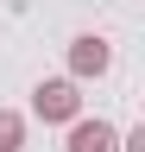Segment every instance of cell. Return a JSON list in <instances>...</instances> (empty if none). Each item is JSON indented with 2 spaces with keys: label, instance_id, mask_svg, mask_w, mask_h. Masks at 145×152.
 <instances>
[{
  "label": "cell",
  "instance_id": "cell-2",
  "mask_svg": "<svg viewBox=\"0 0 145 152\" xmlns=\"http://www.w3.org/2000/svg\"><path fill=\"white\" fill-rule=\"evenodd\" d=\"M107 64H114V45L95 32H82V38H69V76H107Z\"/></svg>",
  "mask_w": 145,
  "mask_h": 152
},
{
  "label": "cell",
  "instance_id": "cell-3",
  "mask_svg": "<svg viewBox=\"0 0 145 152\" xmlns=\"http://www.w3.org/2000/svg\"><path fill=\"white\" fill-rule=\"evenodd\" d=\"M63 152H120V133L107 127V121H82V114H76V121H69V146H63Z\"/></svg>",
  "mask_w": 145,
  "mask_h": 152
},
{
  "label": "cell",
  "instance_id": "cell-5",
  "mask_svg": "<svg viewBox=\"0 0 145 152\" xmlns=\"http://www.w3.org/2000/svg\"><path fill=\"white\" fill-rule=\"evenodd\" d=\"M120 152H145V127H133V133H126V140H120Z\"/></svg>",
  "mask_w": 145,
  "mask_h": 152
},
{
  "label": "cell",
  "instance_id": "cell-1",
  "mask_svg": "<svg viewBox=\"0 0 145 152\" xmlns=\"http://www.w3.org/2000/svg\"><path fill=\"white\" fill-rule=\"evenodd\" d=\"M32 114L38 121H57V127H69L82 114V95H76V83L69 76H50V83H38L32 89Z\"/></svg>",
  "mask_w": 145,
  "mask_h": 152
},
{
  "label": "cell",
  "instance_id": "cell-4",
  "mask_svg": "<svg viewBox=\"0 0 145 152\" xmlns=\"http://www.w3.org/2000/svg\"><path fill=\"white\" fill-rule=\"evenodd\" d=\"M19 146H25V121L13 108H0V152H19Z\"/></svg>",
  "mask_w": 145,
  "mask_h": 152
}]
</instances>
